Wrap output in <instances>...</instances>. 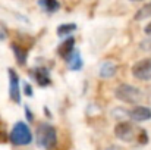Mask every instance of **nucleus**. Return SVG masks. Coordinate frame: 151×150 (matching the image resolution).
<instances>
[{"instance_id": "obj_1", "label": "nucleus", "mask_w": 151, "mask_h": 150, "mask_svg": "<svg viewBox=\"0 0 151 150\" xmlns=\"http://www.w3.org/2000/svg\"><path fill=\"white\" fill-rule=\"evenodd\" d=\"M37 143L40 147L50 150L57 143V133L56 128L50 124H40L37 127Z\"/></svg>"}, {"instance_id": "obj_2", "label": "nucleus", "mask_w": 151, "mask_h": 150, "mask_svg": "<svg viewBox=\"0 0 151 150\" xmlns=\"http://www.w3.org/2000/svg\"><path fill=\"white\" fill-rule=\"evenodd\" d=\"M9 140L15 146H27L32 141V133L25 122L19 121L13 125V128L9 134Z\"/></svg>"}, {"instance_id": "obj_3", "label": "nucleus", "mask_w": 151, "mask_h": 150, "mask_svg": "<svg viewBox=\"0 0 151 150\" xmlns=\"http://www.w3.org/2000/svg\"><path fill=\"white\" fill-rule=\"evenodd\" d=\"M114 96L116 99H119L123 103H129V104H137L139 100L142 99V93L139 88L131 86V84H120L116 87L114 90Z\"/></svg>"}, {"instance_id": "obj_4", "label": "nucleus", "mask_w": 151, "mask_h": 150, "mask_svg": "<svg viewBox=\"0 0 151 150\" xmlns=\"http://www.w3.org/2000/svg\"><path fill=\"white\" fill-rule=\"evenodd\" d=\"M139 133H141V128H137L132 122H128V121L119 122L114 127V136L123 141H137Z\"/></svg>"}, {"instance_id": "obj_5", "label": "nucleus", "mask_w": 151, "mask_h": 150, "mask_svg": "<svg viewBox=\"0 0 151 150\" xmlns=\"http://www.w3.org/2000/svg\"><path fill=\"white\" fill-rule=\"evenodd\" d=\"M132 75L139 81H151V59H142L134 63L132 66Z\"/></svg>"}, {"instance_id": "obj_6", "label": "nucleus", "mask_w": 151, "mask_h": 150, "mask_svg": "<svg viewBox=\"0 0 151 150\" xmlns=\"http://www.w3.org/2000/svg\"><path fill=\"white\" fill-rule=\"evenodd\" d=\"M9 75V97L15 103H21V87H19V77L15 72V69H7Z\"/></svg>"}, {"instance_id": "obj_7", "label": "nucleus", "mask_w": 151, "mask_h": 150, "mask_svg": "<svg viewBox=\"0 0 151 150\" xmlns=\"http://www.w3.org/2000/svg\"><path fill=\"white\" fill-rule=\"evenodd\" d=\"M29 74H31V77L38 83L40 87H47V86H50L51 78H50L49 71H47L46 68H34V69H31Z\"/></svg>"}, {"instance_id": "obj_8", "label": "nucleus", "mask_w": 151, "mask_h": 150, "mask_svg": "<svg viewBox=\"0 0 151 150\" xmlns=\"http://www.w3.org/2000/svg\"><path fill=\"white\" fill-rule=\"evenodd\" d=\"M129 116L137 121V122H144V121H148L151 119V110L145 106H135L131 112H129Z\"/></svg>"}, {"instance_id": "obj_9", "label": "nucleus", "mask_w": 151, "mask_h": 150, "mask_svg": "<svg viewBox=\"0 0 151 150\" xmlns=\"http://www.w3.org/2000/svg\"><path fill=\"white\" fill-rule=\"evenodd\" d=\"M10 47H12L13 53H15L16 62H18L21 66H24V65L27 63V57H28V47H24V46H21V44H18V43H12Z\"/></svg>"}, {"instance_id": "obj_10", "label": "nucleus", "mask_w": 151, "mask_h": 150, "mask_svg": "<svg viewBox=\"0 0 151 150\" xmlns=\"http://www.w3.org/2000/svg\"><path fill=\"white\" fill-rule=\"evenodd\" d=\"M73 50H75V38H73V37H68V38L57 47V54L62 56V57H65V59H68V56H69Z\"/></svg>"}, {"instance_id": "obj_11", "label": "nucleus", "mask_w": 151, "mask_h": 150, "mask_svg": "<svg viewBox=\"0 0 151 150\" xmlns=\"http://www.w3.org/2000/svg\"><path fill=\"white\" fill-rule=\"evenodd\" d=\"M68 65H69V68L72 69V71H78V69H81L82 68V59H81V53L79 51H76V50H73L69 56H68Z\"/></svg>"}, {"instance_id": "obj_12", "label": "nucleus", "mask_w": 151, "mask_h": 150, "mask_svg": "<svg viewBox=\"0 0 151 150\" xmlns=\"http://www.w3.org/2000/svg\"><path fill=\"white\" fill-rule=\"evenodd\" d=\"M116 74V65L111 62H104L100 66V77L101 78H111Z\"/></svg>"}, {"instance_id": "obj_13", "label": "nucleus", "mask_w": 151, "mask_h": 150, "mask_svg": "<svg viewBox=\"0 0 151 150\" xmlns=\"http://www.w3.org/2000/svg\"><path fill=\"white\" fill-rule=\"evenodd\" d=\"M38 4H40L46 12H49V13L56 12V10L60 7V3H59V1H56V0H40V1H38Z\"/></svg>"}, {"instance_id": "obj_14", "label": "nucleus", "mask_w": 151, "mask_h": 150, "mask_svg": "<svg viewBox=\"0 0 151 150\" xmlns=\"http://www.w3.org/2000/svg\"><path fill=\"white\" fill-rule=\"evenodd\" d=\"M76 30L75 24H62L57 27V36L59 37H65V36H70V33H73Z\"/></svg>"}, {"instance_id": "obj_15", "label": "nucleus", "mask_w": 151, "mask_h": 150, "mask_svg": "<svg viewBox=\"0 0 151 150\" xmlns=\"http://www.w3.org/2000/svg\"><path fill=\"white\" fill-rule=\"evenodd\" d=\"M148 16H151V1L147 3V4H144V6L135 13V19H137V21H142V19H145V18H148Z\"/></svg>"}, {"instance_id": "obj_16", "label": "nucleus", "mask_w": 151, "mask_h": 150, "mask_svg": "<svg viewBox=\"0 0 151 150\" xmlns=\"http://www.w3.org/2000/svg\"><path fill=\"white\" fill-rule=\"evenodd\" d=\"M24 93L27 96H32V88H31V86L28 83H24Z\"/></svg>"}, {"instance_id": "obj_17", "label": "nucleus", "mask_w": 151, "mask_h": 150, "mask_svg": "<svg viewBox=\"0 0 151 150\" xmlns=\"http://www.w3.org/2000/svg\"><path fill=\"white\" fill-rule=\"evenodd\" d=\"M144 31H145V34H147V36H151V22L145 27V28H144Z\"/></svg>"}, {"instance_id": "obj_18", "label": "nucleus", "mask_w": 151, "mask_h": 150, "mask_svg": "<svg viewBox=\"0 0 151 150\" xmlns=\"http://www.w3.org/2000/svg\"><path fill=\"white\" fill-rule=\"evenodd\" d=\"M25 112H27V115H28V119H29V121H32V115H31V112H29V109H28V107H25Z\"/></svg>"}]
</instances>
